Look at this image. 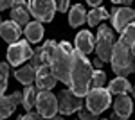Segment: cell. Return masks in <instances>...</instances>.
Wrapping results in <instances>:
<instances>
[{
    "mask_svg": "<svg viewBox=\"0 0 135 120\" xmlns=\"http://www.w3.org/2000/svg\"><path fill=\"white\" fill-rule=\"evenodd\" d=\"M18 120H45L42 117V115H38V113H32V111H29V113H25L23 117H20Z\"/></svg>",
    "mask_w": 135,
    "mask_h": 120,
    "instance_id": "28",
    "label": "cell"
},
{
    "mask_svg": "<svg viewBox=\"0 0 135 120\" xmlns=\"http://www.w3.org/2000/svg\"><path fill=\"white\" fill-rule=\"evenodd\" d=\"M108 120H128V118H124V117H121V115H117V113H112V117Z\"/></svg>",
    "mask_w": 135,
    "mask_h": 120,
    "instance_id": "32",
    "label": "cell"
},
{
    "mask_svg": "<svg viewBox=\"0 0 135 120\" xmlns=\"http://www.w3.org/2000/svg\"><path fill=\"white\" fill-rule=\"evenodd\" d=\"M56 47H58V43L54 40H47L43 43V47L32 50V56H31V59H29V66H32L34 70H38V68H42L45 65H51L52 52H54Z\"/></svg>",
    "mask_w": 135,
    "mask_h": 120,
    "instance_id": "9",
    "label": "cell"
},
{
    "mask_svg": "<svg viewBox=\"0 0 135 120\" xmlns=\"http://www.w3.org/2000/svg\"><path fill=\"white\" fill-rule=\"evenodd\" d=\"M121 43L126 45L128 49H133L135 47V22H132L123 32H121Z\"/></svg>",
    "mask_w": 135,
    "mask_h": 120,
    "instance_id": "24",
    "label": "cell"
},
{
    "mask_svg": "<svg viewBox=\"0 0 135 120\" xmlns=\"http://www.w3.org/2000/svg\"><path fill=\"white\" fill-rule=\"evenodd\" d=\"M110 18H112V23H114L115 30L123 32L135 20V9H132V7H114Z\"/></svg>",
    "mask_w": 135,
    "mask_h": 120,
    "instance_id": "11",
    "label": "cell"
},
{
    "mask_svg": "<svg viewBox=\"0 0 135 120\" xmlns=\"http://www.w3.org/2000/svg\"><path fill=\"white\" fill-rule=\"evenodd\" d=\"M95 47V41L90 30H81L78 36H76V50L81 52L83 56H86L88 52H92Z\"/></svg>",
    "mask_w": 135,
    "mask_h": 120,
    "instance_id": "15",
    "label": "cell"
},
{
    "mask_svg": "<svg viewBox=\"0 0 135 120\" xmlns=\"http://www.w3.org/2000/svg\"><path fill=\"white\" fill-rule=\"evenodd\" d=\"M108 18H110V13L104 7H95V9H92L86 14V22H88L90 27H95V25H99V22H104Z\"/></svg>",
    "mask_w": 135,
    "mask_h": 120,
    "instance_id": "23",
    "label": "cell"
},
{
    "mask_svg": "<svg viewBox=\"0 0 135 120\" xmlns=\"http://www.w3.org/2000/svg\"><path fill=\"white\" fill-rule=\"evenodd\" d=\"M72 45L69 41H61L58 43V47L54 49L51 58V68L52 74L56 75V79L70 84V66H72Z\"/></svg>",
    "mask_w": 135,
    "mask_h": 120,
    "instance_id": "2",
    "label": "cell"
},
{
    "mask_svg": "<svg viewBox=\"0 0 135 120\" xmlns=\"http://www.w3.org/2000/svg\"><path fill=\"white\" fill-rule=\"evenodd\" d=\"M56 82H58V79L52 74L51 65H45L36 70V90L38 91H51L56 86Z\"/></svg>",
    "mask_w": 135,
    "mask_h": 120,
    "instance_id": "12",
    "label": "cell"
},
{
    "mask_svg": "<svg viewBox=\"0 0 135 120\" xmlns=\"http://www.w3.org/2000/svg\"><path fill=\"white\" fill-rule=\"evenodd\" d=\"M132 52H133V58H135V47H133V49H132Z\"/></svg>",
    "mask_w": 135,
    "mask_h": 120,
    "instance_id": "36",
    "label": "cell"
},
{
    "mask_svg": "<svg viewBox=\"0 0 135 120\" xmlns=\"http://www.w3.org/2000/svg\"><path fill=\"white\" fill-rule=\"evenodd\" d=\"M106 82V74L103 70H94L92 74V82H90V90L92 88H103Z\"/></svg>",
    "mask_w": 135,
    "mask_h": 120,
    "instance_id": "26",
    "label": "cell"
},
{
    "mask_svg": "<svg viewBox=\"0 0 135 120\" xmlns=\"http://www.w3.org/2000/svg\"><path fill=\"white\" fill-rule=\"evenodd\" d=\"M22 104H23V108L29 111H32L36 108V99H38V90H36V86H25V90L22 91Z\"/></svg>",
    "mask_w": 135,
    "mask_h": 120,
    "instance_id": "22",
    "label": "cell"
},
{
    "mask_svg": "<svg viewBox=\"0 0 135 120\" xmlns=\"http://www.w3.org/2000/svg\"><path fill=\"white\" fill-rule=\"evenodd\" d=\"M79 118L81 120H99V115L88 111L86 108H81V109H79Z\"/></svg>",
    "mask_w": 135,
    "mask_h": 120,
    "instance_id": "27",
    "label": "cell"
},
{
    "mask_svg": "<svg viewBox=\"0 0 135 120\" xmlns=\"http://www.w3.org/2000/svg\"><path fill=\"white\" fill-rule=\"evenodd\" d=\"M88 6H94V7H97V6H101V0H90V2H88Z\"/></svg>",
    "mask_w": 135,
    "mask_h": 120,
    "instance_id": "33",
    "label": "cell"
},
{
    "mask_svg": "<svg viewBox=\"0 0 135 120\" xmlns=\"http://www.w3.org/2000/svg\"><path fill=\"white\" fill-rule=\"evenodd\" d=\"M132 91H133V97H135V86H132Z\"/></svg>",
    "mask_w": 135,
    "mask_h": 120,
    "instance_id": "35",
    "label": "cell"
},
{
    "mask_svg": "<svg viewBox=\"0 0 135 120\" xmlns=\"http://www.w3.org/2000/svg\"><path fill=\"white\" fill-rule=\"evenodd\" d=\"M23 34H25V40L29 43H38L43 38V25L40 22H29L23 29Z\"/></svg>",
    "mask_w": 135,
    "mask_h": 120,
    "instance_id": "17",
    "label": "cell"
},
{
    "mask_svg": "<svg viewBox=\"0 0 135 120\" xmlns=\"http://www.w3.org/2000/svg\"><path fill=\"white\" fill-rule=\"evenodd\" d=\"M128 91H132V84L128 82L126 77H117V79H112L110 84H108V93L110 95H126Z\"/></svg>",
    "mask_w": 135,
    "mask_h": 120,
    "instance_id": "19",
    "label": "cell"
},
{
    "mask_svg": "<svg viewBox=\"0 0 135 120\" xmlns=\"http://www.w3.org/2000/svg\"><path fill=\"white\" fill-rule=\"evenodd\" d=\"M22 91H15L13 95H9V97H0V120L7 118V117H11L13 113H15V109H16V106L22 102Z\"/></svg>",
    "mask_w": 135,
    "mask_h": 120,
    "instance_id": "13",
    "label": "cell"
},
{
    "mask_svg": "<svg viewBox=\"0 0 135 120\" xmlns=\"http://www.w3.org/2000/svg\"><path fill=\"white\" fill-rule=\"evenodd\" d=\"M36 113L43 118H54L58 113V99L51 91H38L36 99Z\"/></svg>",
    "mask_w": 135,
    "mask_h": 120,
    "instance_id": "7",
    "label": "cell"
},
{
    "mask_svg": "<svg viewBox=\"0 0 135 120\" xmlns=\"http://www.w3.org/2000/svg\"><path fill=\"white\" fill-rule=\"evenodd\" d=\"M85 97H86V109L95 115H101L112 104V95L104 88H92V90H88Z\"/></svg>",
    "mask_w": 135,
    "mask_h": 120,
    "instance_id": "5",
    "label": "cell"
},
{
    "mask_svg": "<svg viewBox=\"0 0 135 120\" xmlns=\"http://www.w3.org/2000/svg\"><path fill=\"white\" fill-rule=\"evenodd\" d=\"M0 36H2L4 41H7L9 45H13V43L20 41L22 27H18L13 20L11 22H2V25H0Z\"/></svg>",
    "mask_w": 135,
    "mask_h": 120,
    "instance_id": "14",
    "label": "cell"
},
{
    "mask_svg": "<svg viewBox=\"0 0 135 120\" xmlns=\"http://www.w3.org/2000/svg\"><path fill=\"white\" fill-rule=\"evenodd\" d=\"M51 120H65L63 117H54V118H51Z\"/></svg>",
    "mask_w": 135,
    "mask_h": 120,
    "instance_id": "34",
    "label": "cell"
},
{
    "mask_svg": "<svg viewBox=\"0 0 135 120\" xmlns=\"http://www.w3.org/2000/svg\"><path fill=\"white\" fill-rule=\"evenodd\" d=\"M92 74L94 66L92 63L86 59L81 52L74 50L72 52V66H70V91L76 93L78 97H85L90 90L92 82Z\"/></svg>",
    "mask_w": 135,
    "mask_h": 120,
    "instance_id": "1",
    "label": "cell"
},
{
    "mask_svg": "<svg viewBox=\"0 0 135 120\" xmlns=\"http://www.w3.org/2000/svg\"><path fill=\"white\" fill-rule=\"evenodd\" d=\"M31 56H32V49L29 47L27 40L16 41V43L9 45V49H7V63L15 65V66L25 63L27 59H31Z\"/></svg>",
    "mask_w": 135,
    "mask_h": 120,
    "instance_id": "10",
    "label": "cell"
},
{
    "mask_svg": "<svg viewBox=\"0 0 135 120\" xmlns=\"http://www.w3.org/2000/svg\"><path fill=\"white\" fill-rule=\"evenodd\" d=\"M94 50L97 52V58L103 61L112 59V50H114V32L108 25H101L97 29V38H95V47Z\"/></svg>",
    "mask_w": 135,
    "mask_h": 120,
    "instance_id": "4",
    "label": "cell"
},
{
    "mask_svg": "<svg viewBox=\"0 0 135 120\" xmlns=\"http://www.w3.org/2000/svg\"><path fill=\"white\" fill-rule=\"evenodd\" d=\"M7 75H9V63H0V97L7 88Z\"/></svg>",
    "mask_w": 135,
    "mask_h": 120,
    "instance_id": "25",
    "label": "cell"
},
{
    "mask_svg": "<svg viewBox=\"0 0 135 120\" xmlns=\"http://www.w3.org/2000/svg\"><path fill=\"white\" fill-rule=\"evenodd\" d=\"M58 111L61 115H72L74 111H79L83 108V100L81 97H78L76 93L70 90H61L58 91Z\"/></svg>",
    "mask_w": 135,
    "mask_h": 120,
    "instance_id": "8",
    "label": "cell"
},
{
    "mask_svg": "<svg viewBox=\"0 0 135 120\" xmlns=\"http://www.w3.org/2000/svg\"><path fill=\"white\" fill-rule=\"evenodd\" d=\"M101 120H108V118H101Z\"/></svg>",
    "mask_w": 135,
    "mask_h": 120,
    "instance_id": "37",
    "label": "cell"
},
{
    "mask_svg": "<svg viewBox=\"0 0 135 120\" xmlns=\"http://www.w3.org/2000/svg\"><path fill=\"white\" fill-rule=\"evenodd\" d=\"M25 2H13V9H11V18L13 22L22 27V25H27L29 23V11L23 7Z\"/></svg>",
    "mask_w": 135,
    "mask_h": 120,
    "instance_id": "16",
    "label": "cell"
},
{
    "mask_svg": "<svg viewBox=\"0 0 135 120\" xmlns=\"http://www.w3.org/2000/svg\"><path fill=\"white\" fill-rule=\"evenodd\" d=\"M15 77L20 81L22 84L32 86V82H36V70L32 66H29V65H25V66H22V68H18L15 72Z\"/></svg>",
    "mask_w": 135,
    "mask_h": 120,
    "instance_id": "21",
    "label": "cell"
},
{
    "mask_svg": "<svg viewBox=\"0 0 135 120\" xmlns=\"http://www.w3.org/2000/svg\"><path fill=\"white\" fill-rule=\"evenodd\" d=\"M112 68L117 74V77H126L130 74H135V58L132 49H128L121 41H117L112 50Z\"/></svg>",
    "mask_w": 135,
    "mask_h": 120,
    "instance_id": "3",
    "label": "cell"
},
{
    "mask_svg": "<svg viewBox=\"0 0 135 120\" xmlns=\"http://www.w3.org/2000/svg\"><path fill=\"white\" fill-rule=\"evenodd\" d=\"M92 66H94V70H103L101 66H103V61L99 59V58H95V59L92 61Z\"/></svg>",
    "mask_w": 135,
    "mask_h": 120,
    "instance_id": "30",
    "label": "cell"
},
{
    "mask_svg": "<svg viewBox=\"0 0 135 120\" xmlns=\"http://www.w3.org/2000/svg\"><path fill=\"white\" fill-rule=\"evenodd\" d=\"M86 20V11L81 4H74L70 11H69V23L72 25V27H79L81 23H85Z\"/></svg>",
    "mask_w": 135,
    "mask_h": 120,
    "instance_id": "20",
    "label": "cell"
},
{
    "mask_svg": "<svg viewBox=\"0 0 135 120\" xmlns=\"http://www.w3.org/2000/svg\"><path fill=\"white\" fill-rule=\"evenodd\" d=\"M114 108H115L114 113L128 118V117L132 115V111H133V102H132V99H130L128 95H119L114 102Z\"/></svg>",
    "mask_w": 135,
    "mask_h": 120,
    "instance_id": "18",
    "label": "cell"
},
{
    "mask_svg": "<svg viewBox=\"0 0 135 120\" xmlns=\"http://www.w3.org/2000/svg\"><path fill=\"white\" fill-rule=\"evenodd\" d=\"M25 6L29 7V13L36 18V22H51L56 13V2L52 0H31L25 2Z\"/></svg>",
    "mask_w": 135,
    "mask_h": 120,
    "instance_id": "6",
    "label": "cell"
},
{
    "mask_svg": "<svg viewBox=\"0 0 135 120\" xmlns=\"http://www.w3.org/2000/svg\"><path fill=\"white\" fill-rule=\"evenodd\" d=\"M56 9L61 11V13H65V11L69 9V2H67V0H63V2H60V4H56Z\"/></svg>",
    "mask_w": 135,
    "mask_h": 120,
    "instance_id": "29",
    "label": "cell"
},
{
    "mask_svg": "<svg viewBox=\"0 0 135 120\" xmlns=\"http://www.w3.org/2000/svg\"><path fill=\"white\" fill-rule=\"evenodd\" d=\"M7 7H13V2H9V0H2V2H0V11L7 9Z\"/></svg>",
    "mask_w": 135,
    "mask_h": 120,
    "instance_id": "31",
    "label": "cell"
}]
</instances>
